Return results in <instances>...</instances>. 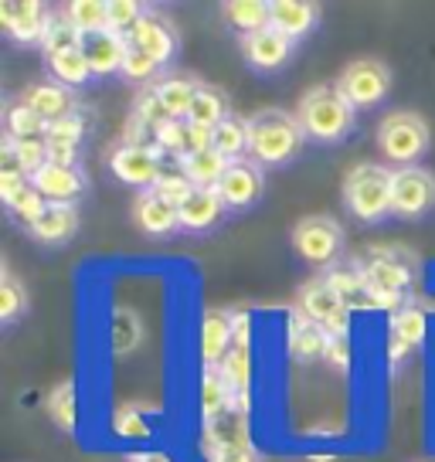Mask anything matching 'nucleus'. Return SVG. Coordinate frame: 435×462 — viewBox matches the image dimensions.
Wrapping results in <instances>:
<instances>
[{
  "label": "nucleus",
  "instance_id": "1",
  "mask_svg": "<svg viewBox=\"0 0 435 462\" xmlns=\"http://www.w3.org/2000/svg\"><path fill=\"white\" fill-rule=\"evenodd\" d=\"M303 126L300 116L282 109H262L248 119V153L262 167H282L290 163L303 146Z\"/></svg>",
  "mask_w": 435,
  "mask_h": 462
},
{
  "label": "nucleus",
  "instance_id": "2",
  "mask_svg": "<svg viewBox=\"0 0 435 462\" xmlns=\"http://www.w3.org/2000/svg\"><path fill=\"white\" fill-rule=\"evenodd\" d=\"M300 126L317 143H340L354 130V106L337 86H317L300 99Z\"/></svg>",
  "mask_w": 435,
  "mask_h": 462
},
{
  "label": "nucleus",
  "instance_id": "3",
  "mask_svg": "<svg viewBox=\"0 0 435 462\" xmlns=\"http://www.w3.org/2000/svg\"><path fill=\"white\" fill-rule=\"evenodd\" d=\"M392 177L394 171L377 163H357L344 180V204L350 215L364 225H377L392 215Z\"/></svg>",
  "mask_w": 435,
  "mask_h": 462
},
{
  "label": "nucleus",
  "instance_id": "4",
  "mask_svg": "<svg viewBox=\"0 0 435 462\" xmlns=\"http://www.w3.org/2000/svg\"><path fill=\"white\" fill-rule=\"evenodd\" d=\"M377 146L394 163L419 167V160L429 150V123L419 113H408V109L392 113L381 123V130H377Z\"/></svg>",
  "mask_w": 435,
  "mask_h": 462
},
{
  "label": "nucleus",
  "instance_id": "5",
  "mask_svg": "<svg viewBox=\"0 0 435 462\" xmlns=\"http://www.w3.org/2000/svg\"><path fill=\"white\" fill-rule=\"evenodd\" d=\"M292 248L310 265L334 269L340 265V252H344V228L330 215H310L292 228Z\"/></svg>",
  "mask_w": 435,
  "mask_h": 462
},
{
  "label": "nucleus",
  "instance_id": "6",
  "mask_svg": "<svg viewBox=\"0 0 435 462\" xmlns=\"http://www.w3.org/2000/svg\"><path fill=\"white\" fill-rule=\"evenodd\" d=\"M364 279H367V289L375 296L377 310H405L408 306L412 269L388 248H375L371 262L364 265Z\"/></svg>",
  "mask_w": 435,
  "mask_h": 462
},
{
  "label": "nucleus",
  "instance_id": "7",
  "mask_svg": "<svg viewBox=\"0 0 435 462\" xmlns=\"http://www.w3.org/2000/svg\"><path fill=\"white\" fill-rule=\"evenodd\" d=\"M337 88L344 92V99L354 109H371V106H377V102L388 96L392 72H388V65H381L375 58H357V61H350L347 69L340 72Z\"/></svg>",
  "mask_w": 435,
  "mask_h": 462
},
{
  "label": "nucleus",
  "instance_id": "8",
  "mask_svg": "<svg viewBox=\"0 0 435 462\" xmlns=\"http://www.w3.org/2000/svg\"><path fill=\"white\" fill-rule=\"evenodd\" d=\"M300 313L319 323L330 337H347L350 327V306L327 279H313L300 289Z\"/></svg>",
  "mask_w": 435,
  "mask_h": 462
},
{
  "label": "nucleus",
  "instance_id": "9",
  "mask_svg": "<svg viewBox=\"0 0 435 462\" xmlns=\"http://www.w3.org/2000/svg\"><path fill=\"white\" fill-rule=\"evenodd\" d=\"M435 204V177L425 167H398L392 177V215L419 217Z\"/></svg>",
  "mask_w": 435,
  "mask_h": 462
},
{
  "label": "nucleus",
  "instance_id": "10",
  "mask_svg": "<svg viewBox=\"0 0 435 462\" xmlns=\"http://www.w3.org/2000/svg\"><path fill=\"white\" fill-rule=\"evenodd\" d=\"M109 171L116 173L123 184L140 190H153V184L160 180V150L157 146H130L123 143L113 150L109 157Z\"/></svg>",
  "mask_w": 435,
  "mask_h": 462
},
{
  "label": "nucleus",
  "instance_id": "11",
  "mask_svg": "<svg viewBox=\"0 0 435 462\" xmlns=\"http://www.w3.org/2000/svg\"><path fill=\"white\" fill-rule=\"evenodd\" d=\"M48 21L51 17L38 0H4L0 4V28L7 31V38L21 44H42Z\"/></svg>",
  "mask_w": 435,
  "mask_h": 462
},
{
  "label": "nucleus",
  "instance_id": "12",
  "mask_svg": "<svg viewBox=\"0 0 435 462\" xmlns=\"http://www.w3.org/2000/svg\"><path fill=\"white\" fill-rule=\"evenodd\" d=\"M221 198L232 211H245V208H255L265 190V177H262V163L255 160H235L228 173L221 177Z\"/></svg>",
  "mask_w": 435,
  "mask_h": 462
},
{
  "label": "nucleus",
  "instance_id": "13",
  "mask_svg": "<svg viewBox=\"0 0 435 462\" xmlns=\"http://www.w3.org/2000/svg\"><path fill=\"white\" fill-rule=\"evenodd\" d=\"M130 44H136L140 51H146L157 65H171L180 42H177V28L167 17H160L157 11H146V14L140 17V24L130 31Z\"/></svg>",
  "mask_w": 435,
  "mask_h": 462
},
{
  "label": "nucleus",
  "instance_id": "14",
  "mask_svg": "<svg viewBox=\"0 0 435 462\" xmlns=\"http://www.w3.org/2000/svg\"><path fill=\"white\" fill-rule=\"evenodd\" d=\"M34 190L48 204H75L86 190V173L79 167H59V163H44L42 171L31 177Z\"/></svg>",
  "mask_w": 435,
  "mask_h": 462
},
{
  "label": "nucleus",
  "instance_id": "15",
  "mask_svg": "<svg viewBox=\"0 0 435 462\" xmlns=\"http://www.w3.org/2000/svg\"><path fill=\"white\" fill-rule=\"evenodd\" d=\"M292 48L296 42H290L286 34H279L276 28H265L259 34H248L242 38V51H245V61L259 72H276L282 65H290Z\"/></svg>",
  "mask_w": 435,
  "mask_h": 462
},
{
  "label": "nucleus",
  "instance_id": "16",
  "mask_svg": "<svg viewBox=\"0 0 435 462\" xmlns=\"http://www.w3.org/2000/svg\"><path fill=\"white\" fill-rule=\"evenodd\" d=\"M225 211H228V204H225V198H221V190L218 188H194L188 201L177 208V215H180V228L184 231L215 228Z\"/></svg>",
  "mask_w": 435,
  "mask_h": 462
},
{
  "label": "nucleus",
  "instance_id": "17",
  "mask_svg": "<svg viewBox=\"0 0 435 462\" xmlns=\"http://www.w3.org/2000/svg\"><path fill=\"white\" fill-rule=\"evenodd\" d=\"M286 344H290V357L300 364H310V361H319V357H327V350H330V333L323 330L319 323L306 317V313H292L290 317V337H286Z\"/></svg>",
  "mask_w": 435,
  "mask_h": 462
},
{
  "label": "nucleus",
  "instance_id": "18",
  "mask_svg": "<svg viewBox=\"0 0 435 462\" xmlns=\"http://www.w3.org/2000/svg\"><path fill=\"white\" fill-rule=\"evenodd\" d=\"M126 48H130V38L123 34H113V31H99V34H88L82 51L88 58V69L92 75H113L123 72V58H126Z\"/></svg>",
  "mask_w": 435,
  "mask_h": 462
},
{
  "label": "nucleus",
  "instance_id": "19",
  "mask_svg": "<svg viewBox=\"0 0 435 462\" xmlns=\"http://www.w3.org/2000/svg\"><path fill=\"white\" fill-rule=\"evenodd\" d=\"M133 221H136V228L146 231V235H174L180 228V215H177V208H171L167 201H160L153 190H143L136 201H133Z\"/></svg>",
  "mask_w": 435,
  "mask_h": 462
},
{
  "label": "nucleus",
  "instance_id": "20",
  "mask_svg": "<svg viewBox=\"0 0 435 462\" xmlns=\"http://www.w3.org/2000/svg\"><path fill=\"white\" fill-rule=\"evenodd\" d=\"M235 346L232 337V313L225 310H208L201 323V354L208 367H221V361L228 357V350Z\"/></svg>",
  "mask_w": 435,
  "mask_h": 462
},
{
  "label": "nucleus",
  "instance_id": "21",
  "mask_svg": "<svg viewBox=\"0 0 435 462\" xmlns=\"http://www.w3.org/2000/svg\"><path fill=\"white\" fill-rule=\"evenodd\" d=\"M317 21H319V11L317 4H310V0H276L273 4V28L279 34H286L290 42L306 38L310 31L317 28Z\"/></svg>",
  "mask_w": 435,
  "mask_h": 462
},
{
  "label": "nucleus",
  "instance_id": "22",
  "mask_svg": "<svg viewBox=\"0 0 435 462\" xmlns=\"http://www.w3.org/2000/svg\"><path fill=\"white\" fill-rule=\"evenodd\" d=\"M252 446L248 442V415H238V411H228L218 421H208L204 425V452L208 459L225 452V448H242Z\"/></svg>",
  "mask_w": 435,
  "mask_h": 462
},
{
  "label": "nucleus",
  "instance_id": "23",
  "mask_svg": "<svg viewBox=\"0 0 435 462\" xmlns=\"http://www.w3.org/2000/svg\"><path fill=\"white\" fill-rule=\"evenodd\" d=\"M75 231H79V211H75V204H48V211L38 217V225L31 228V235L42 245H65V242H72Z\"/></svg>",
  "mask_w": 435,
  "mask_h": 462
},
{
  "label": "nucleus",
  "instance_id": "24",
  "mask_svg": "<svg viewBox=\"0 0 435 462\" xmlns=\"http://www.w3.org/2000/svg\"><path fill=\"white\" fill-rule=\"evenodd\" d=\"M21 99L28 102L34 113L42 116L44 123L51 126V123H59V119H65V116L75 113V99L72 92L65 86H55V82H44V86H31Z\"/></svg>",
  "mask_w": 435,
  "mask_h": 462
},
{
  "label": "nucleus",
  "instance_id": "25",
  "mask_svg": "<svg viewBox=\"0 0 435 462\" xmlns=\"http://www.w3.org/2000/svg\"><path fill=\"white\" fill-rule=\"evenodd\" d=\"M327 282L344 296L350 310H377L367 279H364V265H334V269H327Z\"/></svg>",
  "mask_w": 435,
  "mask_h": 462
},
{
  "label": "nucleus",
  "instance_id": "26",
  "mask_svg": "<svg viewBox=\"0 0 435 462\" xmlns=\"http://www.w3.org/2000/svg\"><path fill=\"white\" fill-rule=\"evenodd\" d=\"M421 340H425V313H421L419 306L408 303L405 310H398V313H394V323H392V361H402L408 350H415Z\"/></svg>",
  "mask_w": 435,
  "mask_h": 462
},
{
  "label": "nucleus",
  "instance_id": "27",
  "mask_svg": "<svg viewBox=\"0 0 435 462\" xmlns=\"http://www.w3.org/2000/svg\"><path fill=\"white\" fill-rule=\"evenodd\" d=\"M232 160L221 157L218 150H204V153H190V157L180 160V173L188 177L194 188H218L221 177L228 173Z\"/></svg>",
  "mask_w": 435,
  "mask_h": 462
},
{
  "label": "nucleus",
  "instance_id": "28",
  "mask_svg": "<svg viewBox=\"0 0 435 462\" xmlns=\"http://www.w3.org/2000/svg\"><path fill=\"white\" fill-rule=\"evenodd\" d=\"M225 21L235 31H242V38L259 34V31L273 28V4H262V0H228L225 4Z\"/></svg>",
  "mask_w": 435,
  "mask_h": 462
},
{
  "label": "nucleus",
  "instance_id": "29",
  "mask_svg": "<svg viewBox=\"0 0 435 462\" xmlns=\"http://www.w3.org/2000/svg\"><path fill=\"white\" fill-rule=\"evenodd\" d=\"M201 398H204V425H208V421H218L221 415H228V411H235V394H232V388H228L225 374H221V367H208V371H204Z\"/></svg>",
  "mask_w": 435,
  "mask_h": 462
},
{
  "label": "nucleus",
  "instance_id": "30",
  "mask_svg": "<svg viewBox=\"0 0 435 462\" xmlns=\"http://www.w3.org/2000/svg\"><path fill=\"white\" fill-rule=\"evenodd\" d=\"M228 119V99L211 86H198L194 92V102H190L188 123H198V126H221Z\"/></svg>",
  "mask_w": 435,
  "mask_h": 462
},
{
  "label": "nucleus",
  "instance_id": "31",
  "mask_svg": "<svg viewBox=\"0 0 435 462\" xmlns=\"http://www.w3.org/2000/svg\"><path fill=\"white\" fill-rule=\"evenodd\" d=\"M201 82H190V79H180V75H171V79H163L157 82V99L163 102V109L171 119H184L190 113V102H194V92H198Z\"/></svg>",
  "mask_w": 435,
  "mask_h": 462
},
{
  "label": "nucleus",
  "instance_id": "32",
  "mask_svg": "<svg viewBox=\"0 0 435 462\" xmlns=\"http://www.w3.org/2000/svg\"><path fill=\"white\" fill-rule=\"evenodd\" d=\"M4 119H7V136H11V140H42L44 133H48V123H44L42 116L34 113L24 99L7 102Z\"/></svg>",
  "mask_w": 435,
  "mask_h": 462
},
{
  "label": "nucleus",
  "instance_id": "33",
  "mask_svg": "<svg viewBox=\"0 0 435 462\" xmlns=\"http://www.w3.org/2000/svg\"><path fill=\"white\" fill-rule=\"evenodd\" d=\"M48 58V69L59 79V86H86L92 79V69H88V58L82 48H72V51H59V55H44Z\"/></svg>",
  "mask_w": 435,
  "mask_h": 462
},
{
  "label": "nucleus",
  "instance_id": "34",
  "mask_svg": "<svg viewBox=\"0 0 435 462\" xmlns=\"http://www.w3.org/2000/svg\"><path fill=\"white\" fill-rule=\"evenodd\" d=\"M65 17L86 38L88 34H99V31H109V4H102V0H72L65 7Z\"/></svg>",
  "mask_w": 435,
  "mask_h": 462
},
{
  "label": "nucleus",
  "instance_id": "35",
  "mask_svg": "<svg viewBox=\"0 0 435 462\" xmlns=\"http://www.w3.org/2000/svg\"><path fill=\"white\" fill-rule=\"evenodd\" d=\"M215 150L221 157L235 160H245L248 153V123L238 119V116H228L221 126H215Z\"/></svg>",
  "mask_w": 435,
  "mask_h": 462
},
{
  "label": "nucleus",
  "instance_id": "36",
  "mask_svg": "<svg viewBox=\"0 0 435 462\" xmlns=\"http://www.w3.org/2000/svg\"><path fill=\"white\" fill-rule=\"evenodd\" d=\"M86 44V34L75 28L69 17H51L48 21V31H44V55H59V51H72V48H82Z\"/></svg>",
  "mask_w": 435,
  "mask_h": 462
},
{
  "label": "nucleus",
  "instance_id": "37",
  "mask_svg": "<svg viewBox=\"0 0 435 462\" xmlns=\"http://www.w3.org/2000/svg\"><path fill=\"white\" fill-rule=\"evenodd\" d=\"M24 310H28V292L11 269H4V275H0V317H4V323H14Z\"/></svg>",
  "mask_w": 435,
  "mask_h": 462
},
{
  "label": "nucleus",
  "instance_id": "38",
  "mask_svg": "<svg viewBox=\"0 0 435 462\" xmlns=\"http://www.w3.org/2000/svg\"><path fill=\"white\" fill-rule=\"evenodd\" d=\"M48 415L61 432H75V381H61L48 398Z\"/></svg>",
  "mask_w": 435,
  "mask_h": 462
},
{
  "label": "nucleus",
  "instance_id": "39",
  "mask_svg": "<svg viewBox=\"0 0 435 462\" xmlns=\"http://www.w3.org/2000/svg\"><path fill=\"white\" fill-rule=\"evenodd\" d=\"M7 211H11V217H14L17 225L34 228V225H38V217L48 211V201H44L42 194L34 190V184H28V188L17 194L14 201H7Z\"/></svg>",
  "mask_w": 435,
  "mask_h": 462
},
{
  "label": "nucleus",
  "instance_id": "40",
  "mask_svg": "<svg viewBox=\"0 0 435 462\" xmlns=\"http://www.w3.org/2000/svg\"><path fill=\"white\" fill-rule=\"evenodd\" d=\"M4 146L14 153V160L21 163V171L28 173V177H34V173L48 163V143H44V140H11V136H7Z\"/></svg>",
  "mask_w": 435,
  "mask_h": 462
},
{
  "label": "nucleus",
  "instance_id": "41",
  "mask_svg": "<svg viewBox=\"0 0 435 462\" xmlns=\"http://www.w3.org/2000/svg\"><path fill=\"white\" fill-rule=\"evenodd\" d=\"M28 184H31V177L21 171V163L14 160V153L4 146V153H0V198H4V204L14 201Z\"/></svg>",
  "mask_w": 435,
  "mask_h": 462
},
{
  "label": "nucleus",
  "instance_id": "42",
  "mask_svg": "<svg viewBox=\"0 0 435 462\" xmlns=\"http://www.w3.org/2000/svg\"><path fill=\"white\" fill-rule=\"evenodd\" d=\"M153 140H157V150H163V153H174V157L184 160L190 153L188 119H171V123H163V126L153 133Z\"/></svg>",
  "mask_w": 435,
  "mask_h": 462
},
{
  "label": "nucleus",
  "instance_id": "43",
  "mask_svg": "<svg viewBox=\"0 0 435 462\" xmlns=\"http://www.w3.org/2000/svg\"><path fill=\"white\" fill-rule=\"evenodd\" d=\"M143 14H146V7L136 4V0H109V31L130 38V31L140 24Z\"/></svg>",
  "mask_w": 435,
  "mask_h": 462
},
{
  "label": "nucleus",
  "instance_id": "44",
  "mask_svg": "<svg viewBox=\"0 0 435 462\" xmlns=\"http://www.w3.org/2000/svg\"><path fill=\"white\" fill-rule=\"evenodd\" d=\"M113 344H116V354H130L140 346V317L133 310H119L113 317Z\"/></svg>",
  "mask_w": 435,
  "mask_h": 462
},
{
  "label": "nucleus",
  "instance_id": "45",
  "mask_svg": "<svg viewBox=\"0 0 435 462\" xmlns=\"http://www.w3.org/2000/svg\"><path fill=\"white\" fill-rule=\"evenodd\" d=\"M86 136V119L79 113L65 116L59 123H51L48 133H44V143H61V146H79Z\"/></svg>",
  "mask_w": 435,
  "mask_h": 462
},
{
  "label": "nucleus",
  "instance_id": "46",
  "mask_svg": "<svg viewBox=\"0 0 435 462\" xmlns=\"http://www.w3.org/2000/svg\"><path fill=\"white\" fill-rule=\"evenodd\" d=\"M190 190H194V184L184 173H160V180L153 184V194H157L160 201L171 204V208H180L190 198Z\"/></svg>",
  "mask_w": 435,
  "mask_h": 462
},
{
  "label": "nucleus",
  "instance_id": "47",
  "mask_svg": "<svg viewBox=\"0 0 435 462\" xmlns=\"http://www.w3.org/2000/svg\"><path fill=\"white\" fill-rule=\"evenodd\" d=\"M113 429H116L119 439H146V435H150V425H146L143 411H140L136 404H123V408H116Z\"/></svg>",
  "mask_w": 435,
  "mask_h": 462
},
{
  "label": "nucleus",
  "instance_id": "48",
  "mask_svg": "<svg viewBox=\"0 0 435 462\" xmlns=\"http://www.w3.org/2000/svg\"><path fill=\"white\" fill-rule=\"evenodd\" d=\"M157 72H160V65L146 55V51H140L136 44L126 48V58H123V75H126L130 82H150Z\"/></svg>",
  "mask_w": 435,
  "mask_h": 462
},
{
  "label": "nucleus",
  "instance_id": "49",
  "mask_svg": "<svg viewBox=\"0 0 435 462\" xmlns=\"http://www.w3.org/2000/svg\"><path fill=\"white\" fill-rule=\"evenodd\" d=\"M133 116H136L140 123H146L153 133H157L163 123H171V116H167V109H163V102L157 99V92H143V96L136 99V113Z\"/></svg>",
  "mask_w": 435,
  "mask_h": 462
},
{
  "label": "nucleus",
  "instance_id": "50",
  "mask_svg": "<svg viewBox=\"0 0 435 462\" xmlns=\"http://www.w3.org/2000/svg\"><path fill=\"white\" fill-rule=\"evenodd\" d=\"M232 337H235V346L252 344V317L248 313H232Z\"/></svg>",
  "mask_w": 435,
  "mask_h": 462
},
{
  "label": "nucleus",
  "instance_id": "51",
  "mask_svg": "<svg viewBox=\"0 0 435 462\" xmlns=\"http://www.w3.org/2000/svg\"><path fill=\"white\" fill-rule=\"evenodd\" d=\"M211 462H262V459L252 446H242V448H225V452H218V456H211Z\"/></svg>",
  "mask_w": 435,
  "mask_h": 462
},
{
  "label": "nucleus",
  "instance_id": "52",
  "mask_svg": "<svg viewBox=\"0 0 435 462\" xmlns=\"http://www.w3.org/2000/svg\"><path fill=\"white\" fill-rule=\"evenodd\" d=\"M327 361L334 364L337 371H347V337H330V350Z\"/></svg>",
  "mask_w": 435,
  "mask_h": 462
},
{
  "label": "nucleus",
  "instance_id": "53",
  "mask_svg": "<svg viewBox=\"0 0 435 462\" xmlns=\"http://www.w3.org/2000/svg\"><path fill=\"white\" fill-rule=\"evenodd\" d=\"M130 462H174L167 452H133Z\"/></svg>",
  "mask_w": 435,
  "mask_h": 462
}]
</instances>
